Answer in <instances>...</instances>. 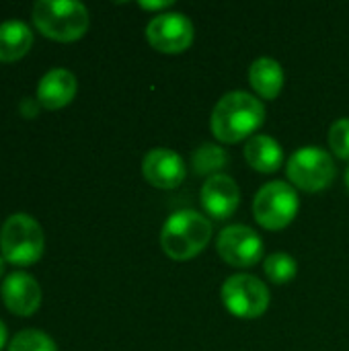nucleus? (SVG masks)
I'll list each match as a JSON object with an SVG mask.
<instances>
[{"mask_svg":"<svg viewBox=\"0 0 349 351\" xmlns=\"http://www.w3.org/2000/svg\"><path fill=\"white\" fill-rule=\"evenodd\" d=\"M263 121L265 105L245 90H232L216 103L210 128L216 140H220L222 144H237L249 136L253 138Z\"/></svg>","mask_w":349,"mask_h":351,"instance_id":"obj_1","label":"nucleus"},{"mask_svg":"<svg viewBox=\"0 0 349 351\" xmlns=\"http://www.w3.org/2000/svg\"><path fill=\"white\" fill-rule=\"evenodd\" d=\"M212 239V222L195 210H179L163 224L160 247L175 261L197 257Z\"/></svg>","mask_w":349,"mask_h":351,"instance_id":"obj_2","label":"nucleus"},{"mask_svg":"<svg viewBox=\"0 0 349 351\" xmlns=\"http://www.w3.org/2000/svg\"><path fill=\"white\" fill-rule=\"evenodd\" d=\"M88 10L74 0H37L33 6V23L47 39L70 43L80 39L88 29Z\"/></svg>","mask_w":349,"mask_h":351,"instance_id":"obj_3","label":"nucleus"},{"mask_svg":"<svg viewBox=\"0 0 349 351\" xmlns=\"http://www.w3.org/2000/svg\"><path fill=\"white\" fill-rule=\"evenodd\" d=\"M45 237L39 222L27 214H12L0 230V251L6 263L16 267L33 265L41 259Z\"/></svg>","mask_w":349,"mask_h":351,"instance_id":"obj_4","label":"nucleus"},{"mask_svg":"<svg viewBox=\"0 0 349 351\" xmlns=\"http://www.w3.org/2000/svg\"><path fill=\"white\" fill-rule=\"evenodd\" d=\"M298 208L300 202L296 189L284 181H272L257 191L253 216L265 230H282L296 218Z\"/></svg>","mask_w":349,"mask_h":351,"instance_id":"obj_5","label":"nucleus"},{"mask_svg":"<svg viewBox=\"0 0 349 351\" xmlns=\"http://www.w3.org/2000/svg\"><path fill=\"white\" fill-rule=\"evenodd\" d=\"M286 173L298 189L315 193L327 189L333 183L337 169L327 150L319 146H304L290 156Z\"/></svg>","mask_w":349,"mask_h":351,"instance_id":"obj_6","label":"nucleus"},{"mask_svg":"<svg viewBox=\"0 0 349 351\" xmlns=\"http://www.w3.org/2000/svg\"><path fill=\"white\" fill-rule=\"evenodd\" d=\"M222 302L239 319H259L269 308V290L259 278L237 274L224 282Z\"/></svg>","mask_w":349,"mask_h":351,"instance_id":"obj_7","label":"nucleus"},{"mask_svg":"<svg viewBox=\"0 0 349 351\" xmlns=\"http://www.w3.org/2000/svg\"><path fill=\"white\" fill-rule=\"evenodd\" d=\"M146 39L160 53H181L193 43V23L181 12H160L146 25Z\"/></svg>","mask_w":349,"mask_h":351,"instance_id":"obj_8","label":"nucleus"},{"mask_svg":"<svg viewBox=\"0 0 349 351\" xmlns=\"http://www.w3.org/2000/svg\"><path fill=\"white\" fill-rule=\"evenodd\" d=\"M216 247L218 255L232 267H253L263 257L261 237L245 224L226 226L218 234Z\"/></svg>","mask_w":349,"mask_h":351,"instance_id":"obj_9","label":"nucleus"},{"mask_svg":"<svg viewBox=\"0 0 349 351\" xmlns=\"http://www.w3.org/2000/svg\"><path fill=\"white\" fill-rule=\"evenodd\" d=\"M0 294L4 306L16 317H31L41 306V286L27 271H14L6 276Z\"/></svg>","mask_w":349,"mask_h":351,"instance_id":"obj_10","label":"nucleus"},{"mask_svg":"<svg viewBox=\"0 0 349 351\" xmlns=\"http://www.w3.org/2000/svg\"><path fill=\"white\" fill-rule=\"evenodd\" d=\"M144 179L158 189H177L187 171L183 158L171 148H154L144 156L142 162Z\"/></svg>","mask_w":349,"mask_h":351,"instance_id":"obj_11","label":"nucleus"},{"mask_svg":"<svg viewBox=\"0 0 349 351\" xmlns=\"http://www.w3.org/2000/svg\"><path fill=\"white\" fill-rule=\"evenodd\" d=\"M241 204V191L232 177L228 175H214L202 187V206L204 210L216 218L226 220L230 218Z\"/></svg>","mask_w":349,"mask_h":351,"instance_id":"obj_12","label":"nucleus"},{"mask_svg":"<svg viewBox=\"0 0 349 351\" xmlns=\"http://www.w3.org/2000/svg\"><path fill=\"white\" fill-rule=\"evenodd\" d=\"M76 76L66 70V68H53L47 74L41 76L39 84H37V103L43 109L56 111L66 107L68 103H72V99L76 97Z\"/></svg>","mask_w":349,"mask_h":351,"instance_id":"obj_13","label":"nucleus"},{"mask_svg":"<svg viewBox=\"0 0 349 351\" xmlns=\"http://www.w3.org/2000/svg\"><path fill=\"white\" fill-rule=\"evenodd\" d=\"M249 82L261 99H276L284 88V68L274 58H259L249 68Z\"/></svg>","mask_w":349,"mask_h":351,"instance_id":"obj_14","label":"nucleus"},{"mask_svg":"<svg viewBox=\"0 0 349 351\" xmlns=\"http://www.w3.org/2000/svg\"><path fill=\"white\" fill-rule=\"evenodd\" d=\"M245 158L259 173H276L284 162V150L272 136L257 134L249 138L245 146Z\"/></svg>","mask_w":349,"mask_h":351,"instance_id":"obj_15","label":"nucleus"},{"mask_svg":"<svg viewBox=\"0 0 349 351\" xmlns=\"http://www.w3.org/2000/svg\"><path fill=\"white\" fill-rule=\"evenodd\" d=\"M33 45V33L23 21L0 23V62H16Z\"/></svg>","mask_w":349,"mask_h":351,"instance_id":"obj_16","label":"nucleus"},{"mask_svg":"<svg viewBox=\"0 0 349 351\" xmlns=\"http://www.w3.org/2000/svg\"><path fill=\"white\" fill-rule=\"evenodd\" d=\"M228 162V154L224 148L216 146V144H204L200 146L193 156H191V165H193V171L197 175H218L220 169H224Z\"/></svg>","mask_w":349,"mask_h":351,"instance_id":"obj_17","label":"nucleus"},{"mask_svg":"<svg viewBox=\"0 0 349 351\" xmlns=\"http://www.w3.org/2000/svg\"><path fill=\"white\" fill-rule=\"evenodd\" d=\"M263 271L274 284H288L298 274V263L288 253H272L265 257Z\"/></svg>","mask_w":349,"mask_h":351,"instance_id":"obj_18","label":"nucleus"},{"mask_svg":"<svg viewBox=\"0 0 349 351\" xmlns=\"http://www.w3.org/2000/svg\"><path fill=\"white\" fill-rule=\"evenodd\" d=\"M6 351H58L53 339L37 329H25L10 339Z\"/></svg>","mask_w":349,"mask_h":351,"instance_id":"obj_19","label":"nucleus"},{"mask_svg":"<svg viewBox=\"0 0 349 351\" xmlns=\"http://www.w3.org/2000/svg\"><path fill=\"white\" fill-rule=\"evenodd\" d=\"M329 146L331 152L341 158V160H349V119H337L331 130H329Z\"/></svg>","mask_w":349,"mask_h":351,"instance_id":"obj_20","label":"nucleus"},{"mask_svg":"<svg viewBox=\"0 0 349 351\" xmlns=\"http://www.w3.org/2000/svg\"><path fill=\"white\" fill-rule=\"evenodd\" d=\"M39 103H35V101H31V99H23L21 101V113H23V117H35L37 115V111H39Z\"/></svg>","mask_w":349,"mask_h":351,"instance_id":"obj_21","label":"nucleus"},{"mask_svg":"<svg viewBox=\"0 0 349 351\" xmlns=\"http://www.w3.org/2000/svg\"><path fill=\"white\" fill-rule=\"evenodd\" d=\"M173 2L171 0H163V2H140V6L144 10H160V8H169Z\"/></svg>","mask_w":349,"mask_h":351,"instance_id":"obj_22","label":"nucleus"},{"mask_svg":"<svg viewBox=\"0 0 349 351\" xmlns=\"http://www.w3.org/2000/svg\"><path fill=\"white\" fill-rule=\"evenodd\" d=\"M6 339H8V333H6V327H4V323L0 321V350L6 346Z\"/></svg>","mask_w":349,"mask_h":351,"instance_id":"obj_23","label":"nucleus"},{"mask_svg":"<svg viewBox=\"0 0 349 351\" xmlns=\"http://www.w3.org/2000/svg\"><path fill=\"white\" fill-rule=\"evenodd\" d=\"M4 263H6V261H4V257H0V278L4 276Z\"/></svg>","mask_w":349,"mask_h":351,"instance_id":"obj_24","label":"nucleus"},{"mask_svg":"<svg viewBox=\"0 0 349 351\" xmlns=\"http://www.w3.org/2000/svg\"><path fill=\"white\" fill-rule=\"evenodd\" d=\"M346 185H348V189H349V169H348V173H346Z\"/></svg>","mask_w":349,"mask_h":351,"instance_id":"obj_25","label":"nucleus"}]
</instances>
